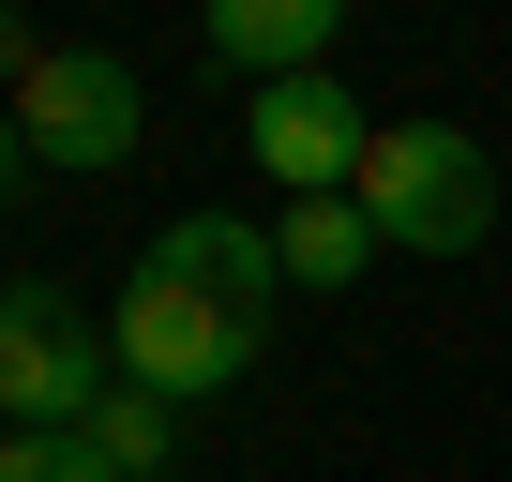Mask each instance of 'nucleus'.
I'll return each instance as SVG.
<instances>
[{
    "instance_id": "7ed1b4c3",
    "label": "nucleus",
    "mask_w": 512,
    "mask_h": 482,
    "mask_svg": "<svg viewBox=\"0 0 512 482\" xmlns=\"http://www.w3.org/2000/svg\"><path fill=\"white\" fill-rule=\"evenodd\" d=\"M121 392V347L61 287H0V422H91Z\"/></svg>"
},
{
    "instance_id": "6e6552de",
    "label": "nucleus",
    "mask_w": 512,
    "mask_h": 482,
    "mask_svg": "<svg viewBox=\"0 0 512 482\" xmlns=\"http://www.w3.org/2000/svg\"><path fill=\"white\" fill-rule=\"evenodd\" d=\"M272 257H287V287H362L392 241H377V211H362V196H287Z\"/></svg>"
},
{
    "instance_id": "9d476101",
    "label": "nucleus",
    "mask_w": 512,
    "mask_h": 482,
    "mask_svg": "<svg viewBox=\"0 0 512 482\" xmlns=\"http://www.w3.org/2000/svg\"><path fill=\"white\" fill-rule=\"evenodd\" d=\"M0 482H121L91 452V422H0Z\"/></svg>"
},
{
    "instance_id": "39448f33",
    "label": "nucleus",
    "mask_w": 512,
    "mask_h": 482,
    "mask_svg": "<svg viewBox=\"0 0 512 482\" xmlns=\"http://www.w3.org/2000/svg\"><path fill=\"white\" fill-rule=\"evenodd\" d=\"M241 136H256V166H272L287 196H347V181H362V136H377V121H362V106H347L332 76H272Z\"/></svg>"
},
{
    "instance_id": "423d86ee",
    "label": "nucleus",
    "mask_w": 512,
    "mask_h": 482,
    "mask_svg": "<svg viewBox=\"0 0 512 482\" xmlns=\"http://www.w3.org/2000/svg\"><path fill=\"white\" fill-rule=\"evenodd\" d=\"M196 31H211V61H241L256 91H272V76H332L347 0H196Z\"/></svg>"
},
{
    "instance_id": "f03ea898",
    "label": "nucleus",
    "mask_w": 512,
    "mask_h": 482,
    "mask_svg": "<svg viewBox=\"0 0 512 482\" xmlns=\"http://www.w3.org/2000/svg\"><path fill=\"white\" fill-rule=\"evenodd\" d=\"M106 347H121V377H136V392H166V407H196V392H226V377L256 362V317L136 257V287H121V317H106Z\"/></svg>"
},
{
    "instance_id": "0eeeda50",
    "label": "nucleus",
    "mask_w": 512,
    "mask_h": 482,
    "mask_svg": "<svg viewBox=\"0 0 512 482\" xmlns=\"http://www.w3.org/2000/svg\"><path fill=\"white\" fill-rule=\"evenodd\" d=\"M151 272H181V287L241 302L256 332H272V287H287V257H272V226H241V211H181V226H151Z\"/></svg>"
},
{
    "instance_id": "9b49d317",
    "label": "nucleus",
    "mask_w": 512,
    "mask_h": 482,
    "mask_svg": "<svg viewBox=\"0 0 512 482\" xmlns=\"http://www.w3.org/2000/svg\"><path fill=\"white\" fill-rule=\"evenodd\" d=\"M31 61H46V46H31L16 16H0V91H31Z\"/></svg>"
},
{
    "instance_id": "f257e3e1",
    "label": "nucleus",
    "mask_w": 512,
    "mask_h": 482,
    "mask_svg": "<svg viewBox=\"0 0 512 482\" xmlns=\"http://www.w3.org/2000/svg\"><path fill=\"white\" fill-rule=\"evenodd\" d=\"M347 196L377 211L392 257H467V241L497 226V166H482V136H452V121H377Z\"/></svg>"
},
{
    "instance_id": "1a4fd4ad",
    "label": "nucleus",
    "mask_w": 512,
    "mask_h": 482,
    "mask_svg": "<svg viewBox=\"0 0 512 482\" xmlns=\"http://www.w3.org/2000/svg\"><path fill=\"white\" fill-rule=\"evenodd\" d=\"M91 452H106V467H121V482H166V452H181V407H166V392H136V377H121V392H106V407H91Z\"/></svg>"
},
{
    "instance_id": "20e7f679",
    "label": "nucleus",
    "mask_w": 512,
    "mask_h": 482,
    "mask_svg": "<svg viewBox=\"0 0 512 482\" xmlns=\"http://www.w3.org/2000/svg\"><path fill=\"white\" fill-rule=\"evenodd\" d=\"M16 136H31V166L106 181V166H136L151 106H136V76H121L106 46H46V61H31V91H16Z\"/></svg>"
},
{
    "instance_id": "f8f14e48",
    "label": "nucleus",
    "mask_w": 512,
    "mask_h": 482,
    "mask_svg": "<svg viewBox=\"0 0 512 482\" xmlns=\"http://www.w3.org/2000/svg\"><path fill=\"white\" fill-rule=\"evenodd\" d=\"M16 166H31V136H16V91H0V181H16Z\"/></svg>"
}]
</instances>
